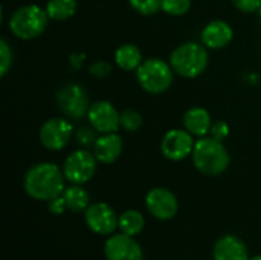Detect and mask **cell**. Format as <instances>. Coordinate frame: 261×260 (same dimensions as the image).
<instances>
[{"instance_id":"obj_25","label":"cell","mask_w":261,"mask_h":260,"mask_svg":"<svg viewBox=\"0 0 261 260\" xmlns=\"http://www.w3.org/2000/svg\"><path fill=\"white\" fill-rule=\"evenodd\" d=\"M12 63V51L8 44V41L5 38L0 40V74L2 77H5L11 67Z\"/></svg>"},{"instance_id":"obj_7","label":"cell","mask_w":261,"mask_h":260,"mask_svg":"<svg viewBox=\"0 0 261 260\" xmlns=\"http://www.w3.org/2000/svg\"><path fill=\"white\" fill-rule=\"evenodd\" d=\"M57 104L66 116L73 120L83 118L90 109L87 92L76 83H69L58 90Z\"/></svg>"},{"instance_id":"obj_29","label":"cell","mask_w":261,"mask_h":260,"mask_svg":"<svg viewBox=\"0 0 261 260\" xmlns=\"http://www.w3.org/2000/svg\"><path fill=\"white\" fill-rule=\"evenodd\" d=\"M232 3L243 12H255L261 6V0H232Z\"/></svg>"},{"instance_id":"obj_5","label":"cell","mask_w":261,"mask_h":260,"mask_svg":"<svg viewBox=\"0 0 261 260\" xmlns=\"http://www.w3.org/2000/svg\"><path fill=\"white\" fill-rule=\"evenodd\" d=\"M136 78L141 87L150 93H162L173 83V67L159 58H150L136 69Z\"/></svg>"},{"instance_id":"obj_28","label":"cell","mask_w":261,"mask_h":260,"mask_svg":"<svg viewBox=\"0 0 261 260\" xmlns=\"http://www.w3.org/2000/svg\"><path fill=\"white\" fill-rule=\"evenodd\" d=\"M211 136L219 139V141H223L228 135H229V127L225 121H216L213 126H211Z\"/></svg>"},{"instance_id":"obj_26","label":"cell","mask_w":261,"mask_h":260,"mask_svg":"<svg viewBox=\"0 0 261 260\" xmlns=\"http://www.w3.org/2000/svg\"><path fill=\"white\" fill-rule=\"evenodd\" d=\"M95 129H89V127H81L78 132H76V141L84 146V147H89L90 144H95L96 138H95Z\"/></svg>"},{"instance_id":"obj_22","label":"cell","mask_w":261,"mask_h":260,"mask_svg":"<svg viewBox=\"0 0 261 260\" xmlns=\"http://www.w3.org/2000/svg\"><path fill=\"white\" fill-rule=\"evenodd\" d=\"M190 8H191V0H162V11L174 17L187 14Z\"/></svg>"},{"instance_id":"obj_17","label":"cell","mask_w":261,"mask_h":260,"mask_svg":"<svg viewBox=\"0 0 261 260\" xmlns=\"http://www.w3.org/2000/svg\"><path fill=\"white\" fill-rule=\"evenodd\" d=\"M184 126L193 136H205L211 130V116L203 107H191L184 115Z\"/></svg>"},{"instance_id":"obj_1","label":"cell","mask_w":261,"mask_h":260,"mask_svg":"<svg viewBox=\"0 0 261 260\" xmlns=\"http://www.w3.org/2000/svg\"><path fill=\"white\" fill-rule=\"evenodd\" d=\"M64 173L52 162H40L32 166L24 175V192L37 201H46L63 195Z\"/></svg>"},{"instance_id":"obj_13","label":"cell","mask_w":261,"mask_h":260,"mask_svg":"<svg viewBox=\"0 0 261 260\" xmlns=\"http://www.w3.org/2000/svg\"><path fill=\"white\" fill-rule=\"evenodd\" d=\"M104 256L107 260H142V248L133 236L119 233L106 241Z\"/></svg>"},{"instance_id":"obj_14","label":"cell","mask_w":261,"mask_h":260,"mask_svg":"<svg viewBox=\"0 0 261 260\" xmlns=\"http://www.w3.org/2000/svg\"><path fill=\"white\" fill-rule=\"evenodd\" d=\"M121 153H122V138L116 132L102 133V136L96 138L93 144V155L102 164L115 162Z\"/></svg>"},{"instance_id":"obj_15","label":"cell","mask_w":261,"mask_h":260,"mask_svg":"<svg viewBox=\"0 0 261 260\" xmlns=\"http://www.w3.org/2000/svg\"><path fill=\"white\" fill-rule=\"evenodd\" d=\"M213 256L214 260H249L245 242L232 234H226L216 242Z\"/></svg>"},{"instance_id":"obj_21","label":"cell","mask_w":261,"mask_h":260,"mask_svg":"<svg viewBox=\"0 0 261 260\" xmlns=\"http://www.w3.org/2000/svg\"><path fill=\"white\" fill-rule=\"evenodd\" d=\"M76 11V0H49L46 12L52 20H66Z\"/></svg>"},{"instance_id":"obj_27","label":"cell","mask_w":261,"mask_h":260,"mask_svg":"<svg viewBox=\"0 0 261 260\" xmlns=\"http://www.w3.org/2000/svg\"><path fill=\"white\" fill-rule=\"evenodd\" d=\"M110 70H112L110 64H109L107 61H104V60L95 61V63H92V66H90V74H92L93 77H98V78L107 77V75L110 74Z\"/></svg>"},{"instance_id":"obj_8","label":"cell","mask_w":261,"mask_h":260,"mask_svg":"<svg viewBox=\"0 0 261 260\" xmlns=\"http://www.w3.org/2000/svg\"><path fill=\"white\" fill-rule=\"evenodd\" d=\"M84 221L90 231L99 236H109L116 228H119V218L116 216L115 210L106 202H96L89 205L86 210Z\"/></svg>"},{"instance_id":"obj_3","label":"cell","mask_w":261,"mask_h":260,"mask_svg":"<svg viewBox=\"0 0 261 260\" xmlns=\"http://www.w3.org/2000/svg\"><path fill=\"white\" fill-rule=\"evenodd\" d=\"M194 41L177 46L170 55V64L173 70L185 78H196L205 72L208 66V51Z\"/></svg>"},{"instance_id":"obj_9","label":"cell","mask_w":261,"mask_h":260,"mask_svg":"<svg viewBox=\"0 0 261 260\" xmlns=\"http://www.w3.org/2000/svg\"><path fill=\"white\" fill-rule=\"evenodd\" d=\"M72 124L63 118L47 120L40 129V141L41 144L52 152L64 149L72 138Z\"/></svg>"},{"instance_id":"obj_4","label":"cell","mask_w":261,"mask_h":260,"mask_svg":"<svg viewBox=\"0 0 261 260\" xmlns=\"http://www.w3.org/2000/svg\"><path fill=\"white\" fill-rule=\"evenodd\" d=\"M46 9L37 5H28L18 8L9 18L11 32L21 40H32L41 35L47 26Z\"/></svg>"},{"instance_id":"obj_12","label":"cell","mask_w":261,"mask_h":260,"mask_svg":"<svg viewBox=\"0 0 261 260\" xmlns=\"http://www.w3.org/2000/svg\"><path fill=\"white\" fill-rule=\"evenodd\" d=\"M90 126L99 133H113L121 126V113L109 101H96L87 113Z\"/></svg>"},{"instance_id":"obj_24","label":"cell","mask_w":261,"mask_h":260,"mask_svg":"<svg viewBox=\"0 0 261 260\" xmlns=\"http://www.w3.org/2000/svg\"><path fill=\"white\" fill-rule=\"evenodd\" d=\"M142 126V116L132 109H127L121 113V127L128 130V132H135Z\"/></svg>"},{"instance_id":"obj_19","label":"cell","mask_w":261,"mask_h":260,"mask_svg":"<svg viewBox=\"0 0 261 260\" xmlns=\"http://www.w3.org/2000/svg\"><path fill=\"white\" fill-rule=\"evenodd\" d=\"M63 198L66 201L67 210L73 211V213H81L86 211L89 207V195L87 192L80 187L78 184H73L67 188H64L63 192Z\"/></svg>"},{"instance_id":"obj_18","label":"cell","mask_w":261,"mask_h":260,"mask_svg":"<svg viewBox=\"0 0 261 260\" xmlns=\"http://www.w3.org/2000/svg\"><path fill=\"white\" fill-rule=\"evenodd\" d=\"M115 61L124 70H135L142 63V54L138 46L127 43L119 46L115 52Z\"/></svg>"},{"instance_id":"obj_10","label":"cell","mask_w":261,"mask_h":260,"mask_svg":"<svg viewBox=\"0 0 261 260\" xmlns=\"http://www.w3.org/2000/svg\"><path fill=\"white\" fill-rule=\"evenodd\" d=\"M194 139L193 135L188 130L182 129H173L165 133L161 150L164 156L170 161H182L187 156L193 155L194 150Z\"/></svg>"},{"instance_id":"obj_32","label":"cell","mask_w":261,"mask_h":260,"mask_svg":"<svg viewBox=\"0 0 261 260\" xmlns=\"http://www.w3.org/2000/svg\"><path fill=\"white\" fill-rule=\"evenodd\" d=\"M258 15H260V18H261V6H260V9H258Z\"/></svg>"},{"instance_id":"obj_6","label":"cell","mask_w":261,"mask_h":260,"mask_svg":"<svg viewBox=\"0 0 261 260\" xmlns=\"http://www.w3.org/2000/svg\"><path fill=\"white\" fill-rule=\"evenodd\" d=\"M96 158L93 153L87 150H75L72 152L63 166V173L66 179L72 184H86L90 181L96 172Z\"/></svg>"},{"instance_id":"obj_31","label":"cell","mask_w":261,"mask_h":260,"mask_svg":"<svg viewBox=\"0 0 261 260\" xmlns=\"http://www.w3.org/2000/svg\"><path fill=\"white\" fill-rule=\"evenodd\" d=\"M249 260H261V254H258V256H254V257H251Z\"/></svg>"},{"instance_id":"obj_2","label":"cell","mask_w":261,"mask_h":260,"mask_svg":"<svg viewBox=\"0 0 261 260\" xmlns=\"http://www.w3.org/2000/svg\"><path fill=\"white\" fill-rule=\"evenodd\" d=\"M194 167L208 176H217L223 173L229 166V153L222 141L210 136H202L194 144L193 150Z\"/></svg>"},{"instance_id":"obj_11","label":"cell","mask_w":261,"mask_h":260,"mask_svg":"<svg viewBox=\"0 0 261 260\" xmlns=\"http://www.w3.org/2000/svg\"><path fill=\"white\" fill-rule=\"evenodd\" d=\"M145 205L148 213L159 221H170L176 216L179 204L176 196L162 187L151 188L145 196Z\"/></svg>"},{"instance_id":"obj_20","label":"cell","mask_w":261,"mask_h":260,"mask_svg":"<svg viewBox=\"0 0 261 260\" xmlns=\"http://www.w3.org/2000/svg\"><path fill=\"white\" fill-rule=\"evenodd\" d=\"M145 221L142 213L136 211V210H127L119 216V228L121 233L128 234V236H138L142 230H144Z\"/></svg>"},{"instance_id":"obj_30","label":"cell","mask_w":261,"mask_h":260,"mask_svg":"<svg viewBox=\"0 0 261 260\" xmlns=\"http://www.w3.org/2000/svg\"><path fill=\"white\" fill-rule=\"evenodd\" d=\"M47 210H49L52 215H57V216H58V215H63L64 210H67V205H66V201H64L63 195H60V196L50 199V201L47 202Z\"/></svg>"},{"instance_id":"obj_16","label":"cell","mask_w":261,"mask_h":260,"mask_svg":"<svg viewBox=\"0 0 261 260\" xmlns=\"http://www.w3.org/2000/svg\"><path fill=\"white\" fill-rule=\"evenodd\" d=\"M232 40V28L223 20L208 23L202 31V43L210 49L225 48Z\"/></svg>"},{"instance_id":"obj_23","label":"cell","mask_w":261,"mask_h":260,"mask_svg":"<svg viewBox=\"0 0 261 260\" xmlns=\"http://www.w3.org/2000/svg\"><path fill=\"white\" fill-rule=\"evenodd\" d=\"M132 8L144 15L156 14L159 9H162V0H128Z\"/></svg>"}]
</instances>
